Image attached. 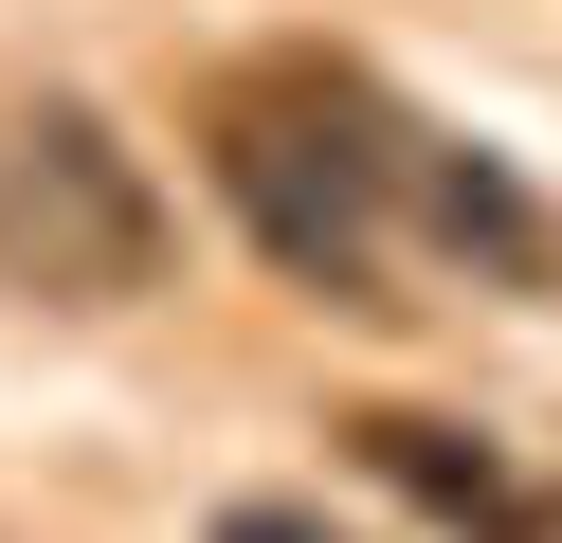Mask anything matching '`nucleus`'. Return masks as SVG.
I'll list each match as a JSON object with an SVG mask.
<instances>
[{
    "label": "nucleus",
    "mask_w": 562,
    "mask_h": 543,
    "mask_svg": "<svg viewBox=\"0 0 562 543\" xmlns=\"http://www.w3.org/2000/svg\"><path fill=\"white\" fill-rule=\"evenodd\" d=\"M400 127L417 109H381L345 55H272L236 72L218 109H200V145H218V200L255 217V253L308 290V308L345 326H400Z\"/></svg>",
    "instance_id": "nucleus-1"
},
{
    "label": "nucleus",
    "mask_w": 562,
    "mask_h": 543,
    "mask_svg": "<svg viewBox=\"0 0 562 543\" xmlns=\"http://www.w3.org/2000/svg\"><path fill=\"white\" fill-rule=\"evenodd\" d=\"M0 290L19 308H146L164 290V181L74 91L0 109Z\"/></svg>",
    "instance_id": "nucleus-2"
},
{
    "label": "nucleus",
    "mask_w": 562,
    "mask_h": 543,
    "mask_svg": "<svg viewBox=\"0 0 562 543\" xmlns=\"http://www.w3.org/2000/svg\"><path fill=\"white\" fill-rule=\"evenodd\" d=\"M345 453L381 471V489L417 507V525H453V543H562V489L544 471H508L472 417H417V398H363V417H327Z\"/></svg>",
    "instance_id": "nucleus-3"
},
{
    "label": "nucleus",
    "mask_w": 562,
    "mask_h": 543,
    "mask_svg": "<svg viewBox=\"0 0 562 543\" xmlns=\"http://www.w3.org/2000/svg\"><path fill=\"white\" fill-rule=\"evenodd\" d=\"M400 217L453 253V272H490V290H562V217L526 200L490 145H436V127H400Z\"/></svg>",
    "instance_id": "nucleus-4"
},
{
    "label": "nucleus",
    "mask_w": 562,
    "mask_h": 543,
    "mask_svg": "<svg viewBox=\"0 0 562 543\" xmlns=\"http://www.w3.org/2000/svg\"><path fill=\"white\" fill-rule=\"evenodd\" d=\"M218 543H345L327 507H291V489H255V507H218Z\"/></svg>",
    "instance_id": "nucleus-5"
}]
</instances>
